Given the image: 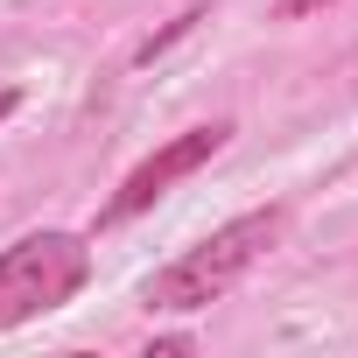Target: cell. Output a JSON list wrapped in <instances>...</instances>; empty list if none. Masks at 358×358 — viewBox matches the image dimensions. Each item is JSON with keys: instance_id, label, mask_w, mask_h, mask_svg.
<instances>
[{"instance_id": "obj_1", "label": "cell", "mask_w": 358, "mask_h": 358, "mask_svg": "<svg viewBox=\"0 0 358 358\" xmlns=\"http://www.w3.org/2000/svg\"><path fill=\"white\" fill-rule=\"evenodd\" d=\"M281 232H288V211L281 204H267V211H246V218H232V225H218L204 246H190L176 267H162L148 288H141V302L155 309V316H190V309H211L218 295H232L274 246H281Z\"/></svg>"}, {"instance_id": "obj_2", "label": "cell", "mask_w": 358, "mask_h": 358, "mask_svg": "<svg viewBox=\"0 0 358 358\" xmlns=\"http://www.w3.org/2000/svg\"><path fill=\"white\" fill-rule=\"evenodd\" d=\"M92 274V246L78 232H29L0 253V330H22L64 309Z\"/></svg>"}, {"instance_id": "obj_3", "label": "cell", "mask_w": 358, "mask_h": 358, "mask_svg": "<svg viewBox=\"0 0 358 358\" xmlns=\"http://www.w3.org/2000/svg\"><path fill=\"white\" fill-rule=\"evenodd\" d=\"M232 141V127L225 120H211V127H190V134H176V141H162L148 162H134L127 169V183L99 204V232H113V225H127V218H141L155 197H169V183H183V176H197L218 148Z\"/></svg>"}, {"instance_id": "obj_4", "label": "cell", "mask_w": 358, "mask_h": 358, "mask_svg": "<svg viewBox=\"0 0 358 358\" xmlns=\"http://www.w3.org/2000/svg\"><path fill=\"white\" fill-rule=\"evenodd\" d=\"M197 22H204V8H183V15H176V22H169V29H155V36H148V43H141V50H134V64H155V57H162V50H176V43H183V36H190V29H197Z\"/></svg>"}, {"instance_id": "obj_5", "label": "cell", "mask_w": 358, "mask_h": 358, "mask_svg": "<svg viewBox=\"0 0 358 358\" xmlns=\"http://www.w3.org/2000/svg\"><path fill=\"white\" fill-rule=\"evenodd\" d=\"M316 8H337V0H274L281 22H302V15H316Z\"/></svg>"}, {"instance_id": "obj_6", "label": "cell", "mask_w": 358, "mask_h": 358, "mask_svg": "<svg viewBox=\"0 0 358 358\" xmlns=\"http://www.w3.org/2000/svg\"><path fill=\"white\" fill-rule=\"evenodd\" d=\"M162 351H197V337H183V330H176V337H155L148 358H162Z\"/></svg>"}, {"instance_id": "obj_7", "label": "cell", "mask_w": 358, "mask_h": 358, "mask_svg": "<svg viewBox=\"0 0 358 358\" xmlns=\"http://www.w3.org/2000/svg\"><path fill=\"white\" fill-rule=\"evenodd\" d=\"M15 106H22V92H8V85H0V120H8Z\"/></svg>"}]
</instances>
